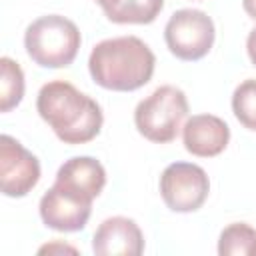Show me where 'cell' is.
I'll list each match as a JSON object with an SVG mask.
<instances>
[{
	"label": "cell",
	"instance_id": "cell-2",
	"mask_svg": "<svg viewBox=\"0 0 256 256\" xmlns=\"http://www.w3.org/2000/svg\"><path fill=\"white\" fill-rule=\"evenodd\" d=\"M156 56L138 36H118L98 42L88 58L92 80L114 92H132L150 82Z\"/></svg>",
	"mask_w": 256,
	"mask_h": 256
},
{
	"label": "cell",
	"instance_id": "cell-6",
	"mask_svg": "<svg viewBox=\"0 0 256 256\" xmlns=\"http://www.w3.org/2000/svg\"><path fill=\"white\" fill-rule=\"evenodd\" d=\"M210 192V180L202 166L192 162H172L160 176V194L172 212L198 210Z\"/></svg>",
	"mask_w": 256,
	"mask_h": 256
},
{
	"label": "cell",
	"instance_id": "cell-8",
	"mask_svg": "<svg viewBox=\"0 0 256 256\" xmlns=\"http://www.w3.org/2000/svg\"><path fill=\"white\" fill-rule=\"evenodd\" d=\"M42 222L58 232H78L88 224L92 214V200L54 182L40 198Z\"/></svg>",
	"mask_w": 256,
	"mask_h": 256
},
{
	"label": "cell",
	"instance_id": "cell-16",
	"mask_svg": "<svg viewBox=\"0 0 256 256\" xmlns=\"http://www.w3.org/2000/svg\"><path fill=\"white\" fill-rule=\"evenodd\" d=\"M246 52H248L250 62L256 66V26L250 30V34H248V38H246Z\"/></svg>",
	"mask_w": 256,
	"mask_h": 256
},
{
	"label": "cell",
	"instance_id": "cell-15",
	"mask_svg": "<svg viewBox=\"0 0 256 256\" xmlns=\"http://www.w3.org/2000/svg\"><path fill=\"white\" fill-rule=\"evenodd\" d=\"M232 112L238 122L256 132V78L240 82L232 94Z\"/></svg>",
	"mask_w": 256,
	"mask_h": 256
},
{
	"label": "cell",
	"instance_id": "cell-1",
	"mask_svg": "<svg viewBox=\"0 0 256 256\" xmlns=\"http://www.w3.org/2000/svg\"><path fill=\"white\" fill-rule=\"evenodd\" d=\"M36 110L64 144L94 140L104 122L100 104L66 80L46 82L38 92Z\"/></svg>",
	"mask_w": 256,
	"mask_h": 256
},
{
	"label": "cell",
	"instance_id": "cell-9",
	"mask_svg": "<svg viewBox=\"0 0 256 256\" xmlns=\"http://www.w3.org/2000/svg\"><path fill=\"white\" fill-rule=\"evenodd\" d=\"M92 250L98 256H138L144 250V236L132 218L112 216L96 228Z\"/></svg>",
	"mask_w": 256,
	"mask_h": 256
},
{
	"label": "cell",
	"instance_id": "cell-11",
	"mask_svg": "<svg viewBox=\"0 0 256 256\" xmlns=\"http://www.w3.org/2000/svg\"><path fill=\"white\" fill-rule=\"evenodd\" d=\"M54 182L94 200L106 184V170L92 156H74L58 168Z\"/></svg>",
	"mask_w": 256,
	"mask_h": 256
},
{
	"label": "cell",
	"instance_id": "cell-14",
	"mask_svg": "<svg viewBox=\"0 0 256 256\" xmlns=\"http://www.w3.org/2000/svg\"><path fill=\"white\" fill-rule=\"evenodd\" d=\"M218 254L222 256H250L256 254V230L246 222H234L220 232Z\"/></svg>",
	"mask_w": 256,
	"mask_h": 256
},
{
	"label": "cell",
	"instance_id": "cell-17",
	"mask_svg": "<svg viewBox=\"0 0 256 256\" xmlns=\"http://www.w3.org/2000/svg\"><path fill=\"white\" fill-rule=\"evenodd\" d=\"M242 6L246 10V14L256 20V0H242Z\"/></svg>",
	"mask_w": 256,
	"mask_h": 256
},
{
	"label": "cell",
	"instance_id": "cell-3",
	"mask_svg": "<svg viewBox=\"0 0 256 256\" xmlns=\"http://www.w3.org/2000/svg\"><path fill=\"white\" fill-rule=\"evenodd\" d=\"M78 26L60 14L36 18L24 32V48L34 64L42 68L70 66L80 50Z\"/></svg>",
	"mask_w": 256,
	"mask_h": 256
},
{
	"label": "cell",
	"instance_id": "cell-13",
	"mask_svg": "<svg viewBox=\"0 0 256 256\" xmlns=\"http://www.w3.org/2000/svg\"><path fill=\"white\" fill-rule=\"evenodd\" d=\"M24 96V72L20 64L8 56L0 58V110L10 112Z\"/></svg>",
	"mask_w": 256,
	"mask_h": 256
},
{
	"label": "cell",
	"instance_id": "cell-7",
	"mask_svg": "<svg viewBox=\"0 0 256 256\" xmlns=\"http://www.w3.org/2000/svg\"><path fill=\"white\" fill-rule=\"evenodd\" d=\"M40 180V162L16 138L0 136V188L4 196L22 198Z\"/></svg>",
	"mask_w": 256,
	"mask_h": 256
},
{
	"label": "cell",
	"instance_id": "cell-10",
	"mask_svg": "<svg viewBox=\"0 0 256 256\" xmlns=\"http://www.w3.org/2000/svg\"><path fill=\"white\" fill-rule=\"evenodd\" d=\"M184 148L200 158L218 156L230 140L228 124L214 114H196L182 126Z\"/></svg>",
	"mask_w": 256,
	"mask_h": 256
},
{
	"label": "cell",
	"instance_id": "cell-4",
	"mask_svg": "<svg viewBox=\"0 0 256 256\" xmlns=\"http://www.w3.org/2000/svg\"><path fill=\"white\" fill-rule=\"evenodd\" d=\"M186 114V94L178 86L164 84L138 102L134 110V124L138 132L150 142L166 144L176 138Z\"/></svg>",
	"mask_w": 256,
	"mask_h": 256
},
{
	"label": "cell",
	"instance_id": "cell-5",
	"mask_svg": "<svg viewBox=\"0 0 256 256\" xmlns=\"http://www.w3.org/2000/svg\"><path fill=\"white\" fill-rule=\"evenodd\" d=\"M216 38L212 18L196 8H182L176 10L166 26H164V40L168 50L186 62H194L204 58Z\"/></svg>",
	"mask_w": 256,
	"mask_h": 256
},
{
	"label": "cell",
	"instance_id": "cell-12",
	"mask_svg": "<svg viewBox=\"0 0 256 256\" xmlns=\"http://www.w3.org/2000/svg\"><path fill=\"white\" fill-rule=\"evenodd\" d=\"M114 24H150L164 8V0H96Z\"/></svg>",
	"mask_w": 256,
	"mask_h": 256
}]
</instances>
